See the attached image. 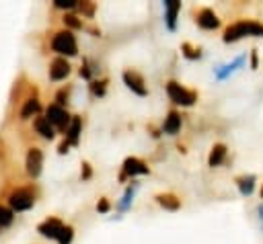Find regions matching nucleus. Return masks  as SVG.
<instances>
[{"mask_svg":"<svg viewBox=\"0 0 263 244\" xmlns=\"http://www.w3.org/2000/svg\"><path fill=\"white\" fill-rule=\"evenodd\" d=\"M261 199H263V187H261Z\"/></svg>","mask_w":263,"mask_h":244,"instance_id":"72a5a7b5","label":"nucleus"},{"mask_svg":"<svg viewBox=\"0 0 263 244\" xmlns=\"http://www.w3.org/2000/svg\"><path fill=\"white\" fill-rule=\"evenodd\" d=\"M245 35H263V25L257 21H238L224 31V41L230 43V41H236Z\"/></svg>","mask_w":263,"mask_h":244,"instance_id":"f257e3e1","label":"nucleus"},{"mask_svg":"<svg viewBox=\"0 0 263 244\" xmlns=\"http://www.w3.org/2000/svg\"><path fill=\"white\" fill-rule=\"evenodd\" d=\"M224 156H226V146L224 144H216L212 148V152H210V158H208L210 166H220L224 162Z\"/></svg>","mask_w":263,"mask_h":244,"instance_id":"2eb2a0df","label":"nucleus"},{"mask_svg":"<svg viewBox=\"0 0 263 244\" xmlns=\"http://www.w3.org/2000/svg\"><path fill=\"white\" fill-rule=\"evenodd\" d=\"M166 92H168L171 100H175L177 105L191 107V105L197 100V94H195L193 90H187V88H183V86L177 84V82H168V84H166Z\"/></svg>","mask_w":263,"mask_h":244,"instance_id":"7ed1b4c3","label":"nucleus"},{"mask_svg":"<svg viewBox=\"0 0 263 244\" xmlns=\"http://www.w3.org/2000/svg\"><path fill=\"white\" fill-rule=\"evenodd\" d=\"M123 82L127 84V88L132 90V92H136V94H140V96H146V86H144V80H142V76L140 74H136V72H123Z\"/></svg>","mask_w":263,"mask_h":244,"instance_id":"6e6552de","label":"nucleus"},{"mask_svg":"<svg viewBox=\"0 0 263 244\" xmlns=\"http://www.w3.org/2000/svg\"><path fill=\"white\" fill-rule=\"evenodd\" d=\"M158 199V203L162 205V207H166V209H171V211H175V209H179V199L175 197V195H158L156 197Z\"/></svg>","mask_w":263,"mask_h":244,"instance_id":"6ab92c4d","label":"nucleus"},{"mask_svg":"<svg viewBox=\"0 0 263 244\" xmlns=\"http://www.w3.org/2000/svg\"><path fill=\"white\" fill-rule=\"evenodd\" d=\"M8 203H10L12 211H27L29 207H33L35 199H33V193L29 189H16L10 193Z\"/></svg>","mask_w":263,"mask_h":244,"instance_id":"20e7f679","label":"nucleus"},{"mask_svg":"<svg viewBox=\"0 0 263 244\" xmlns=\"http://www.w3.org/2000/svg\"><path fill=\"white\" fill-rule=\"evenodd\" d=\"M88 176H90V166L84 162L82 164V178H88Z\"/></svg>","mask_w":263,"mask_h":244,"instance_id":"2f4dec72","label":"nucleus"},{"mask_svg":"<svg viewBox=\"0 0 263 244\" xmlns=\"http://www.w3.org/2000/svg\"><path fill=\"white\" fill-rule=\"evenodd\" d=\"M51 49L62 53V55H76L78 53V45L76 39L70 31H60L55 33V37L51 39Z\"/></svg>","mask_w":263,"mask_h":244,"instance_id":"f03ea898","label":"nucleus"},{"mask_svg":"<svg viewBox=\"0 0 263 244\" xmlns=\"http://www.w3.org/2000/svg\"><path fill=\"white\" fill-rule=\"evenodd\" d=\"M53 4H55V8H74L76 6L74 0H53Z\"/></svg>","mask_w":263,"mask_h":244,"instance_id":"393cba45","label":"nucleus"},{"mask_svg":"<svg viewBox=\"0 0 263 244\" xmlns=\"http://www.w3.org/2000/svg\"><path fill=\"white\" fill-rule=\"evenodd\" d=\"M257 213H259V219H261V228H263V203L257 207Z\"/></svg>","mask_w":263,"mask_h":244,"instance_id":"473e14b6","label":"nucleus"},{"mask_svg":"<svg viewBox=\"0 0 263 244\" xmlns=\"http://www.w3.org/2000/svg\"><path fill=\"white\" fill-rule=\"evenodd\" d=\"M47 121H49L51 125L60 127V129H68L72 117L68 115V111H66L64 107H60V105H49V107H47Z\"/></svg>","mask_w":263,"mask_h":244,"instance_id":"39448f33","label":"nucleus"},{"mask_svg":"<svg viewBox=\"0 0 263 244\" xmlns=\"http://www.w3.org/2000/svg\"><path fill=\"white\" fill-rule=\"evenodd\" d=\"M64 25H68V27H72V29H80V27H82V23H80L74 14H66V16H64Z\"/></svg>","mask_w":263,"mask_h":244,"instance_id":"b1692460","label":"nucleus"},{"mask_svg":"<svg viewBox=\"0 0 263 244\" xmlns=\"http://www.w3.org/2000/svg\"><path fill=\"white\" fill-rule=\"evenodd\" d=\"M236 185H238L240 195L249 197V195L253 193V189H255V176H253V174H249V176H240V178H236Z\"/></svg>","mask_w":263,"mask_h":244,"instance_id":"dca6fc26","label":"nucleus"},{"mask_svg":"<svg viewBox=\"0 0 263 244\" xmlns=\"http://www.w3.org/2000/svg\"><path fill=\"white\" fill-rule=\"evenodd\" d=\"M181 8V2L177 0H166L164 2V10H166V25L168 29H175V21H177V12Z\"/></svg>","mask_w":263,"mask_h":244,"instance_id":"f8f14e48","label":"nucleus"},{"mask_svg":"<svg viewBox=\"0 0 263 244\" xmlns=\"http://www.w3.org/2000/svg\"><path fill=\"white\" fill-rule=\"evenodd\" d=\"M164 133H168V135H175L179 129H181V115L179 113H168V117H166V121H164Z\"/></svg>","mask_w":263,"mask_h":244,"instance_id":"4468645a","label":"nucleus"},{"mask_svg":"<svg viewBox=\"0 0 263 244\" xmlns=\"http://www.w3.org/2000/svg\"><path fill=\"white\" fill-rule=\"evenodd\" d=\"M12 223V211L0 205V226H10Z\"/></svg>","mask_w":263,"mask_h":244,"instance_id":"aec40b11","label":"nucleus"},{"mask_svg":"<svg viewBox=\"0 0 263 244\" xmlns=\"http://www.w3.org/2000/svg\"><path fill=\"white\" fill-rule=\"evenodd\" d=\"M105 84H107L105 80H101V82H99V80L92 82V84H90V92H92L95 96H103V94H105Z\"/></svg>","mask_w":263,"mask_h":244,"instance_id":"5701e85b","label":"nucleus"},{"mask_svg":"<svg viewBox=\"0 0 263 244\" xmlns=\"http://www.w3.org/2000/svg\"><path fill=\"white\" fill-rule=\"evenodd\" d=\"M80 76H82V78H90V70H88L86 64H82V68H80Z\"/></svg>","mask_w":263,"mask_h":244,"instance_id":"c85d7f7f","label":"nucleus"},{"mask_svg":"<svg viewBox=\"0 0 263 244\" xmlns=\"http://www.w3.org/2000/svg\"><path fill=\"white\" fill-rule=\"evenodd\" d=\"M97 211L107 213V211H109V201H107V199H101V201L97 203Z\"/></svg>","mask_w":263,"mask_h":244,"instance_id":"cd10ccee","label":"nucleus"},{"mask_svg":"<svg viewBox=\"0 0 263 244\" xmlns=\"http://www.w3.org/2000/svg\"><path fill=\"white\" fill-rule=\"evenodd\" d=\"M70 74V64L64 59V57H58L51 62V68H49V78L51 80H62Z\"/></svg>","mask_w":263,"mask_h":244,"instance_id":"9d476101","label":"nucleus"},{"mask_svg":"<svg viewBox=\"0 0 263 244\" xmlns=\"http://www.w3.org/2000/svg\"><path fill=\"white\" fill-rule=\"evenodd\" d=\"M136 174H148V166L138 160V158H127L123 162V172H121V178L125 176H136Z\"/></svg>","mask_w":263,"mask_h":244,"instance_id":"1a4fd4ad","label":"nucleus"},{"mask_svg":"<svg viewBox=\"0 0 263 244\" xmlns=\"http://www.w3.org/2000/svg\"><path fill=\"white\" fill-rule=\"evenodd\" d=\"M132 197H134V189L129 187V189L125 191V195H123V201L119 203V207H121V209H125V207L129 205V201H132Z\"/></svg>","mask_w":263,"mask_h":244,"instance_id":"a878e982","label":"nucleus"},{"mask_svg":"<svg viewBox=\"0 0 263 244\" xmlns=\"http://www.w3.org/2000/svg\"><path fill=\"white\" fill-rule=\"evenodd\" d=\"M41 166H43V154H41V150L39 148H31L27 152V172L35 178V176H39Z\"/></svg>","mask_w":263,"mask_h":244,"instance_id":"0eeeda50","label":"nucleus"},{"mask_svg":"<svg viewBox=\"0 0 263 244\" xmlns=\"http://www.w3.org/2000/svg\"><path fill=\"white\" fill-rule=\"evenodd\" d=\"M39 109H41V107H39V100L31 98V100H27V103H25V107L21 109V117H23V119H29L31 115H37V113H39Z\"/></svg>","mask_w":263,"mask_h":244,"instance_id":"a211bd4d","label":"nucleus"},{"mask_svg":"<svg viewBox=\"0 0 263 244\" xmlns=\"http://www.w3.org/2000/svg\"><path fill=\"white\" fill-rule=\"evenodd\" d=\"M55 100H58L55 105H60V107H64V105L68 103V90H60V92H58V96H55Z\"/></svg>","mask_w":263,"mask_h":244,"instance_id":"bb28decb","label":"nucleus"},{"mask_svg":"<svg viewBox=\"0 0 263 244\" xmlns=\"http://www.w3.org/2000/svg\"><path fill=\"white\" fill-rule=\"evenodd\" d=\"M35 129H37V133H41L45 139H53V135H55L53 125L47 121V117H39V119H35Z\"/></svg>","mask_w":263,"mask_h":244,"instance_id":"ddd939ff","label":"nucleus"},{"mask_svg":"<svg viewBox=\"0 0 263 244\" xmlns=\"http://www.w3.org/2000/svg\"><path fill=\"white\" fill-rule=\"evenodd\" d=\"M257 64H259V62H257V49H253V51H251V66H253V70L257 68Z\"/></svg>","mask_w":263,"mask_h":244,"instance_id":"7c9ffc66","label":"nucleus"},{"mask_svg":"<svg viewBox=\"0 0 263 244\" xmlns=\"http://www.w3.org/2000/svg\"><path fill=\"white\" fill-rule=\"evenodd\" d=\"M80 8H82L88 16H92V4H84V2H82V4H80Z\"/></svg>","mask_w":263,"mask_h":244,"instance_id":"c756f323","label":"nucleus"},{"mask_svg":"<svg viewBox=\"0 0 263 244\" xmlns=\"http://www.w3.org/2000/svg\"><path fill=\"white\" fill-rule=\"evenodd\" d=\"M197 25L201 27V29H216L218 25H220V21H218V16L214 14V10H210V8H203V10H199V14H197Z\"/></svg>","mask_w":263,"mask_h":244,"instance_id":"9b49d317","label":"nucleus"},{"mask_svg":"<svg viewBox=\"0 0 263 244\" xmlns=\"http://www.w3.org/2000/svg\"><path fill=\"white\" fill-rule=\"evenodd\" d=\"M183 55L189 57V59H197V57L201 55V51H199V49H193L189 43H183Z\"/></svg>","mask_w":263,"mask_h":244,"instance_id":"412c9836","label":"nucleus"},{"mask_svg":"<svg viewBox=\"0 0 263 244\" xmlns=\"http://www.w3.org/2000/svg\"><path fill=\"white\" fill-rule=\"evenodd\" d=\"M62 230H64V223H62L60 219H55V217L45 219V221L39 223V228H37V232H39L41 236L49 238V240H58L60 234H62Z\"/></svg>","mask_w":263,"mask_h":244,"instance_id":"423d86ee","label":"nucleus"},{"mask_svg":"<svg viewBox=\"0 0 263 244\" xmlns=\"http://www.w3.org/2000/svg\"><path fill=\"white\" fill-rule=\"evenodd\" d=\"M72 234H74L72 228H70V226H64V230H62L58 242H60V244H70V242H72Z\"/></svg>","mask_w":263,"mask_h":244,"instance_id":"4be33fe9","label":"nucleus"},{"mask_svg":"<svg viewBox=\"0 0 263 244\" xmlns=\"http://www.w3.org/2000/svg\"><path fill=\"white\" fill-rule=\"evenodd\" d=\"M66 135H68V144H78V135H80V117H72L68 129H66Z\"/></svg>","mask_w":263,"mask_h":244,"instance_id":"f3484780","label":"nucleus"}]
</instances>
